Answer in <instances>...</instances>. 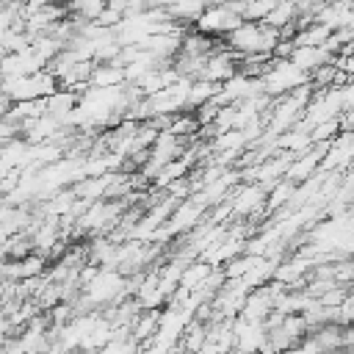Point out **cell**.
<instances>
[{
    "mask_svg": "<svg viewBox=\"0 0 354 354\" xmlns=\"http://www.w3.org/2000/svg\"><path fill=\"white\" fill-rule=\"evenodd\" d=\"M257 80H260V91L285 94V91H293L296 86H304L310 80V75L301 72L290 58H271Z\"/></svg>",
    "mask_w": 354,
    "mask_h": 354,
    "instance_id": "cell-1",
    "label": "cell"
},
{
    "mask_svg": "<svg viewBox=\"0 0 354 354\" xmlns=\"http://www.w3.org/2000/svg\"><path fill=\"white\" fill-rule=\"evenodd\" d=\"M243 22L238 6H227V3H210L205 6V11L196 17L194 28L210 39H224L227 33H232L238 25Z\"/></svg>",
    "mask_w": 354,
    "mask_h": 354,
    "instance_id": "cell-2",
    "label": "cell"
},
{
    "mask_svg": "<svg viewBox=\"0 0 354 354\" xmlns=\"http://www.w3.org/2000/svg\"><path fill=\"white\" fill-rule=\"evenodd\" d=\"M66 6V17L77 25H94L102 11L108 8V0H69Z\"/></svg>",
    "mask_w": 354,
    "mask_h": 354,
    "instance_id": "cell-3",
    "label": "cell"
},
{
    "mask_svg": "<svg viewBox=\"0 0 354 354\" xmlns=\"http://www.w3.org/2000/svg\"><path fill=\"white\" fill-rule=\"evenodd\" d=\"M61 3H69V0H61Z\"/></svg>",
    "mask_w": 354,
    "mask_h": 354,
    "instance_id": "cell-4",
    "label": "cell"
}]
</instances>
